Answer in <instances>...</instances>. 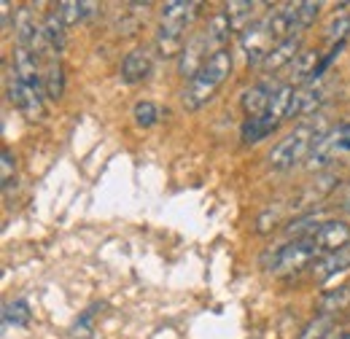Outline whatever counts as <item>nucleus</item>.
<instances>
[{
	"label": "nucleus",
	"mask_w": 350,
	"mask_h": 339,
	"mask_svg": "<svg viewBox=\"0 0 350 339\" xmlns=\"http://www.w3.org/2000/svg\"><path fill=\"white\" fill-rule=\"evenodd\" d=\"M278 127H280V119H275L272 113H264V116H256V119H245L243 127H240V140L245 146H256V143L267 140Z\"/></svg>",
	"instance_id": "dca6fc26"
},
{
	"label": "nucleus",
	"mask_w": 350,
	"mask_h": 339,
	"mask_svg": "<svg viewBox=\"0 0 350 339\" xmlns=\"http://www.w3.org/2000/svg\"><path fill=\"white\" fill-rule=\"evenodd\" d=\"M3 323L5 326H14V329L27 326L30 323V307H27V301L25 299H16V301L5 304L3 307Z\"/></svg>",
	"instance_id": "393cba45"
},
{
	"label": "nucleus",
	"mask_w": 350,
	"mask_h": 339,
	"mask_svg": "<svg viewBox=\"0 0 350 339\" xmlns=\"http://www.w3.org/2000/svg\"><path fill=\"white\" fill-rule=\"evenodd\" d=\"M321 54L315 51V49H302V54L294 59V65H291V84H299L305 86L310 79H312V73H315V68L321 65Z\"/></svg>",
	"instance_id": "6ab92c4d"
},
{
	"label": "nucleus",
	"mask_w": 350,
	"mask_h": 339,
	"mask_svg": "<svg viewBox=\"0 0 350 339\" xmlns=\"http://www.w3.org/2000/svg\"><path fill=\"white\" fill-rule=\"evenodd\" d=\"M14 33H16V46L41 54V49H44V25L36 22V16L30 14V8H22L19 11L16 25H14Z\"/></svg>",
	"instance_id": "1a4fd4ad"
},
{
	"label": "nucleus",
	"mask_w": 350,
	"mask_h": 339,
	"mask_svg": "<svg viewBox=\"0 0 350 339\" xmlns=\"http://www.w3.org/2000/svg\"><path fill=\"white\" fill-rule=\"evenodd\" d=\"M326 129L321 127V122H312L307 119L302 124L291 129L269 154H267V165L272 170H291L297 167L299 162H305L312 151V146L318 143V137L323 135Z\"/></svg>",
	"instance_id": "f03ea898"
},
{
	"label": "nucleus",
	"mask_w": 350,
	"mask_h": 339,
	"mask_svg": "<svg viewBox=\"0 0 350 339\" xmlns=\"http://www.w3.org/2000/svg\"><path fill=\"white\" fill-rule=\"evenodd\" d=\"M321 258V251L315 245L312 237H305V240H291L286 245H278L275 251L264 256V267L275 275H288V272H299L305 269L310 261Z\"/></svg>",
	"instance_id": "7ed1b4c3"
},
{
	"label": "nucleus",
	"mask_w": 350,
	"mask_h": 339,
	"mask_svg": "<svg viewBox=\"0 0 350 339\" xmlns=\"http://www.w3.org/2000/svg\"><path fill=\"white\" fill-rule=\"evenodd\" d=\"M229 70H232V54L226 49H221L189 79V84H186L183 94H180L183 108L186 111H200L202 105H208L216 97L221 84L226 81Z\"/></svg>",
	"instance_id": "f257e3e1"
},
{
	"label": "nucleus",
	"mask_w": 350,
	"mask_h": 339,
	"mask_svg": "<svg viewBox=\"0 0 350 339\" xmlns=\"http://www.w3.org/2000/svg\"><path fill=\"white\" fill-rule=\"evenodd\" d=\"M342 154H350V122H345V132H342Z\"/></svg>",
	"instance_id": "c756f323"
},
{
	"label": "nucleus",
	"mask_w": 350,
	"mask_h": 339,
	"mask_svg": "<svg viewBox=\"0 0 350 339\" xmlns=\"http://www.w3.org/2000/svg\"><path fill=\"white\" fill-rule=\"evenodd\" d=\"M332 329H334V315L318 312V315H315V318L307 323L305 329L299 331V337H297V339H329Z\"/></svg>",
	"instance_id": "5701e85b"
},
{
	"label": "nucleus",
	"mask_w": 350,
	"mask_h": 339,
	"mask_svg": "<svg viewBox=\"0 0 350 339\" xmlns=\"http://www.w3.org/2000/svg\"><path fill=\"white\" fill-rule=\"evenodd\" d=\"M65 92V68L57 59H49L44 73V94L49 100H59Z\"/></svg>",
	"instance_id": "412c9836"
},
{
	"label": "nucleus",
	"mask_w": 350,
	"mask_h": 339,
	"mask_svg": "<svg viewBox=\"0 0 350 339\" xmlns=\"http://www.w3.org/2000/svg\"><path fill=\"white\" fill-rule=\"evenodd\" d=\"M302 54V36H294V38H286V41H280L267 57H264V62L259 65L264 73H278L280 68H286V65H294V59Z\"/></svg>",
	"instance_id": "f8f14e48"
},
{
	"label": "nucleus",
	"mask_w": 350,
	"mask_h": 339,
	"mask_svg": "<svg viewBox=\"0 0 350 339\" xmlns=\"http://www.w3.org/2000/svg\"><path fill=\"white\" fill-rule=\"evenodd\" d=\"M312 240H315L321 256L334 254V251L348 248L350 245V226L345 221H323V223L318 226V232L312 234Z\"/></svg>",
	"instance_id": "6e6552de"
},
{
	"label": "nucleus",
	"mask_w": 350,
	"mask_h": 339,
	"mask_svg": "<svg viewBox=\"0 0 350 339\" xmlns=\"http://www.w3.org/2000/svg\"><path fill=\"white\" fill-rule=\"evenodd\" d=\"M14 175H16V159H14V154H11L8 148H3V172H0L3 189H8V186H11Z\"/></svg>",
	"instance_id": "cd10ccee"
},
{
	"label": "nucleus",
	"mask_w": 350,
	"mask_h": 339,
	"mask_svg": "<svg viewBox=\"0 0 350 339\" xmlns=\"http://www.w3.org/2000/svg\"><path fill=\"white\" fill-rule=\"evenodd\" d=\"M280 84L278 81H259L254 84L245 94H243V111L248 113V119H256V116H264L275 100Z\"/></svg>",
	"instance_id": "9d476101"
},
{
	"label": "nucleus",
	"mask_w": 350,
	"mask_h": 339,
	"mask_svg": "<svg viewBox=\"0 0 350 339\" xmlns=\"http://www.w3.org/2000/svg\"><path fill=\"white\" fill-rule=\"evenodd\" d=\"M350 36V14H340V16H334L329 25H326V30H323V38L329 43H345V38Z\"/></svg>",
	"instance_id": "a878e982"
},
{
	"label": "nucleus",
	"mask_w": 350,
	"mask_h": 339,
	"mask_svg": "<svg viewBox=\"0 0 350 339\" xmlns=\"http://www.w3.org/2000/svg\"><path fill=\"white\" fill-rule=\"evenodd\" d=\"M321 8H323V3H312V0L294 3V30H297V36H302L307 27H312V22L321 16Z\"/></svg>",
	"instance_id": "4be33fe9"
},
{
	"label": "nucleus",
	"mask_w": 350,
	"mask_h": 339,
	"mask_svg": "<svg viewBox=\"0 0 350 339\" xmlns=\"http://www.w3.org/2000/svg\"><path fill=\"white\" fill-rule=\"evenodd\" d=\"M342 211L350 213V183L345 186V194H342Z\"/></svg>",
	"instance_id": "7c9ffc66"
},
{
	"label": "nucleus",
	"mask_w": 350,
	"mask_h": 339,
	"mask_svg": "<svg viewBox=\"0 0 350 339\" xmlns=\"http://www.w3.org/2000/svg\"><path fill=\"white\" fill-rule=\"evenodd\" d=\"M340 183V175H334V172H326V175H318V180H312L310 186H307L305 191H302V197H299V205H297V211H302V208H312L315 202H321L334 186Z\"/></svg>",
	"instance_id": "a211bd4d"
},
{
	"label": "nucleus",
	"mask_w": 350,
	"mask_h": 339,
	"mask_svg": "<svg viewBox=\"0 0 350 339\" xmlns=\"http://www.w3.org/2000/svg\"><path fill=\"white\" fill-rule=\"evenodd\" d=\"M342 132H345V122L337 124V127L326 129L318 143L312 146L310 157H307V167L310 170H321V167H329L337 157H342Z\"/></svg>",
	"instance_id": "0eeeda50"
},
{
	"label": "nucleus",
	"mask_w": 350,
	"mask_h": 339,
	"mask_svg": "<svg viewBox=\"0 0 350 339\" xmlns=\"http://www.w3.org/2000/svg\"><path fill=\"white\" fill-rule=\"evenodd\" d=\"M151 73V51L148 49H132L122 62V81L124 84H140Z\"/></svg>",
	"instance_id": "4468645a"
},
{
	"label": "nucleus",
	"mask_w": 350,
	"mask_h": 339,
	"mask_svg": "<svg viewBox=\"0 0 350 339\" xmlns=\"http://www.w3.org/2000/svg\"><path fill=\"white\" fill-rule=\"evenodd\" d=\"M259 8H269V5H267V3L234 0V3H226V5H224V14H226V19H229L232 30L243 36L254 22H259V19H262V16H259Z\"/></svg>",
	"instance_id": "9b49d317"
},
{
	"label": "nucleus",
	"mask_w": 350,
	"mask_h": 339,
	"mask_svg": "<svg viewBox=\"0 0 350 339\" xmlns=\"http://www.w3.org/2000/svg\"><path fill=\"white\" fill-rule=\"evenodd\" d=\"M94 8H97V3H79V0H62V3H57V16L65 22V27L68 25H79V22H84L87 16L94 14Z\"/></svg>",
	"instance_id": "aec40b11"
},
{
	"label": "nucleus",
	"mask_w": 350,
	"mask_h": 339,
	"mask_svg": "<svg viewBox=\"0 0 350 339\" xmlns=\"http://www.w3.org/2000/svg\"><path fill=\"white\" fill-rule=\"evenodd\" d=\"M278 36H275V30H272V25H269V19H267V14H264L259 22H254L243 36H240V46H243V51H245V59H248V65H262L264 57L278 46Z\"/></svg>",
	"instance_id": "39448f33"
},
{
	"label": "nucleus",
	"mask_w": 350,
	"mask_h": 339,
	"mask_svg": "<svg viewBox=\"0 0 350 339\" xmlns=\"http://www.w3.org/2000/svg\"><path fill=\"white\" fill-rule=\"evenodd\" d=\"M3 33H11V3L8 0H3Z\"/></svg>",
	"instance_id": "c85d7f7f"
},
{
	"label": "nucleus",
	"mask_w": 350,
	"mask_h": 339,
	"mask_svg": "<svg viewBox=\"0 0 350 339\" xmlns=\"http://www.w3.org/2000/svg\"><path fill=\"white\" fill-rule=\"evenodd\" d=\"M200 14V3H186V0H170L162 5L159 11V30L165 33H173V36H180L186 38V30L191 27V22L197 19Z\"/></svg>",
	"instance_id": "423d86ee"
},
{
	"label": "nucleus",
	"mask_w": 350,
	"mask_h": 339,
	"mask_svg": "<svg viewBox=\"0 0 350 339\" xmlns=\"http://www.w3.org/2000/svg\"><path fill=\"white\" fill-rule=\"evenodd\" d=\"M62 49H65V22L57 16V11H51L44 19V51L51 59H57Z\"/></svg>",
	"instance_id": "f3484780"
},
{
	"label": "nucleus",
	"mask_w": 350,
	"mask_h": 339,
	"mask_svg": "<svg viewBox=\"0 0 350 339\" xmlns=\"http://www.w3.org/2000/svg\"><path fill=\"white\" fill-rule=\"evenodd\" d=\"M44 79L41 81H25L16 79L11 73V84H8V100L16 105V111L27 119V122H38L44 116Z\"/></svg>",
	"instance_id": "20e7f679"
},
{
	"label": "nucleus",
	"mask_w": 350,
	"mask_h": 339,
	"mask_svg": "<svg viewBox=\"0 0 350 339\" xmlns=\"http://www.w3.org/2000/svg\"><path fill=\"white\" fill-rule=\"evenodd\" d=\"M345 269H350V248H340V251H334V254L321 256V258L315 261V267H312V275H315L318 283H326V280L342 275Z\"/></svg>",
	"instance_id": "2eb2a0df"
},
{
	"label": "nucleus",
	"mask_w": 350,
	"mask_h": 339,
	"mask_svg": "<svg viewBox=\"0 0 350 339\" xmlns=\"http://www.w3.org/2000/svg\"><path fill=\"white\" fill-rule=\"evenodd\" d=\"M350 304V283L345 286H340V288H334V291H326L323 297H321V312H326V315H334V312H340V310H345Z\"/></svg>",
	"instance_id": "b1692460"
},
{
	"label": "nucleus",
	"mask_w": 350,
	"mask_h": 339,
	"mask_svg": "<svg viewBox=\"0 0 350 339\" xmlns=\"http://www.w3.org/2000/svg\"><path fill=\"white\" fill-rule=\"evenodd\" d=\"M326 100V89L321 84L315 86H299L294 100H291V108H288V119H302V116H312L321 103Z\"/></svg>",
	"instance_id": "ddd939ff"
},
{
	"label": "nucleus",
	"mask_w": 350,
	"mask_h": 339,
	"mask_svg": "<svg viewBox=\"0 0 350 339\" xmlns=\"http://www.w3.org/2000/svg\"><path fill=\"white\" fill-rule=\"evenodd\" d=\"M132 116H135L137 127H154L159 122V108L151 100H140V103H135Z\"/></svg>",
	"instance_id": "bb28decb"
},
{
	"label": "nucleus",
	"mask_w": 350,
	"mask_h": 339,
	"mask_svg": "<svg viewBox=\"0 0 350 339\" xmlns=\"http://www.w3.org/2000/svg\"><path fill=\"white\" fill-rule=\"evenodd\" d=\"M334 339H350V331L348 334H340V337H334Z\"/></svg>",
	"instance_id": "2f4dec72"
}]
</instances>
